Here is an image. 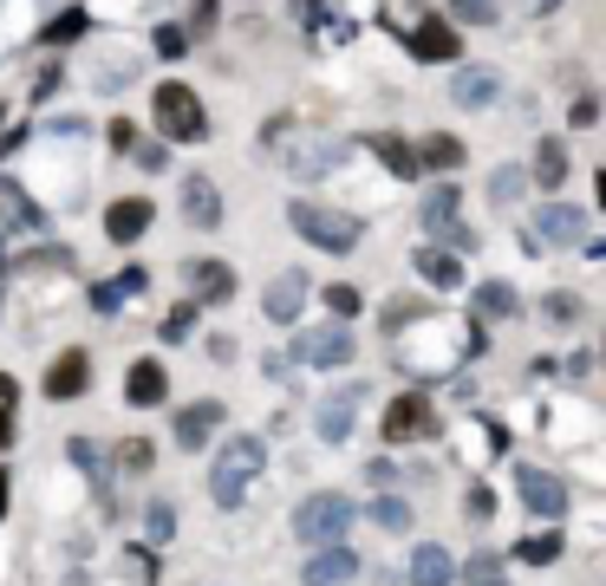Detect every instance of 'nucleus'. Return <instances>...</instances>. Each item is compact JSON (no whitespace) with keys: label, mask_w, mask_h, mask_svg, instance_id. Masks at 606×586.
<instances>
[{"label":"nucleus","mask_w":606,"mask_h":586,"mask_svg":"<svg viewBox=\"0 0 606 586\" xmlns=\"http://www.w3.org/2000/svg\"><path fill=\"white\" fill-rule=\"evenodd\" d=\"M170 437H176V450H209V444L222 437V404H215V398L183 404V411H176V424H170Z\"/></svg>","instance_id":"9"},{"label":"nucleus","mask_w":606,"mask_h":586,"mask_svg":"<svg viewBox=\"0 0 606 586\" xmlns=\"http://www.w3.org/2000/svg\"><path fill=\"white\" fill-rule=\"evenodd\" d=\"M548 320H581V300H574V294H555V300H548Z\"/></svg>","instance_id":"37"},{"label":"nucleus","mask_w":606,"mask_h":586,"mask_svg":"<svg viewBox=\"0 0 606 586\" xmlns=\"http://www.w3.org/2000/svg\"><path fill=\"white\" fill-rule=\"evenodd\" d=\"M150 222H157V202H150V196H118V202L104 209V235H111V241H137Z\"/></svg>","instance_id":"13"},{"label":"nucleus","mask_w":606,"mask_h":586,"mask_svg":"<svg viewBox=\"0 0 606 586\" xmlns=\"http://www.w3.org/2000/svg\"><path fill=\"white\" fill-rule=\"evenodd\" d=\"M424 228H431V241H444V235L457 228V183H437V189L424 196Z\"/></svg>","instance_id":"22"},{"label":"nucleus","mask_w":606,"mask_h":586,"mask_svg":"<svg viewBox=\"0 0 606 586\" xmlns=\"http://www.w3.org/2000/svg\"><path fill=\"white\" fill-rule=\"evenodd\" d=\"M150 117H157V130H163L170 144H202V137H209V111H202V98H196L183 78L157 85V98H150Z\"/></svg>","instance_id":"3"},{"label":"nucleus","mask_w":606,"mask_h":586,"mask_svg":"<svg viewBox=\"0 0 606 586\" xmlns=\"http://www.w3.org/2000/svg\"><path fill=\"white\" fill-rule=\"evenodd\" d=\"M359 398H366L359 385H339V391H333V398L320 404V437H326V444H346V437H353V417H359Z\"/></svg>","instance_id":"17"},{"label":"nucleus","mask_w":606,"mask_h":586,"mask_svg":"<svg viewBox=\"0 0 606 586\" xmlns=\"http://www.w3.org/2000/svg\"><path fill=\"white\" fill-rule=\"evenodd\" d=\"M463 586H509V574H503V554H477V561L463 568Z\"/></svg>","instance_id":"31"},{"label":"nucleus","mask_w":606,"mask_h":586,"mask_svg":"<svg viewBox=\"0 0 606 586\" xmlns=\"http://www.w3.org/2000/svg\"><path fill=\"white\" fill-rule=\"evenodd\" d=\"M411 46H418L424 59H457V52H463V39H457L450 20H424V26L411 33Z\"/></svg>","instance_id":"20"},{"label":"nucleus","mask_w":606,"mask_h":586,"mask_svg":"<svg viewBox=\"0 0 606 586\" xmlns=\"http://www.w3.org/2000/svg\"><path fill=\"white\" fill-rule=\"evenodd\" d=\"M85 385H91V359L72 346V352H59V359L46 365V385H39V391H46L52 404H65V398H85Z\"/></svg>","instance_id":"11"},{"label":"nucleus","mask_w":606,"mask_h":586,"mask_svg":"<svg viewBox=\"0 0 606 586\" xmlns=\"http://www.w3.org/2000/svg\"><path fill=\"white\" fill-rule=\"evenodd\" d=\"M581 235H588V215H581V209H568V202H548V209H535L529 248H542V241H555V248H574Z\"/></svg>","instance_id":"10"},{"label":"nucleus","mask_w":606,"mask_h":586,"mask_svg":"<svg viewBox=\"0 0 606 586\" xmlns=\"http://www.w3.org/2000/svg\"><path fill=\"white\" fill-rule=\"evenodd\" d=\"M490 509H496V496L477 483V489H470V515H477V522H490Z\"/></svg>","instance_id":"38"},{"label":"nucleus","mask_w":606,"mask_h":586,"mask_svg":"<svg viewBox=\"0 0 606 586\" xmlns=\"http://www.w3.org/2000/svg\"><path fill=\"white\" fill-rule=\"evenodd\" d=\"M516 561H529V568H548V561H561V535H555V528L529 535V541L516 548Z\"/></svg>","instance_id":"29"},{"label":"nucleus","mask_w":606,"mask_h":586,"mask_svg":"<svg viewBox=\"0 0 606 586\" xmlns=\"http://www.w3.org/2000/svg\"><path fill=\"white\" fill-rule=\"evenodd\" d=\"M470 307H477V326H483V320H509L522 300H516V287H509V280H483Z\"/></svg>","instance_id":"24"},{"label":"nucleus","mask_w":606,"mask_h":586,"mask_svg":"<svg viewBox=\"0 0 606 586\" xmlns=\"http://www.w3.org/2000/svg\"><path fill=\"white\" fill-rule=\"evenodd\" d=\"M353 352H359V339H353L339 320H333V326H313V333L294 339V359H300V365H320V372H326V365H346Z\"/></svg>","instance_id":"7"},{"label":"nucleus","mask_w":606,"mask_h":586,"mask_svg":"<svg viewBox=\"0 0 606 586\" xmlns=\"http://www.w3.org/2000/svg\"><path fill=\"white\" fill-rule=\"evenodd\" d=\"M450 91H457V104H463V111H477V104H490V98H496V91H503V78H496V72H490V65H463V72H457V85H450Z\"/></svg>","instance_id":"18"},{"label":"nucleus","mask_w":606,"mask_h":586,"mask_svg":"<svg viewBox=\"0 0 606 586\" xmlns=\"http://www.w3.org/2000/svg\"><path fill=\"white\" fill-rule=\"evenodd\" d=\"M13 404H20V398H13V378L0 372V411H13Z\"/></svg>","instance_id":"39"},{"label":"nucleus","mask_w":606,"mask_h":586,"mask_svg":"<svg viewBox=\"0 0 606 586\" xmlns=\"http://www.w3.org/2000/svg\"><path fill=\"white\" fill-rule=\"evenodd\" d=\"M144 535H150V548H163V541H170V535H176V509H170V502H163V496H157V502H150V509H144Z\"/></svg>","instance_id":"30"},{"label":"nucleus","mask_w":606,"mask_h":586,"mask_svg":"<svg viewBox=\"0 0 606 586\" xmlns=\"http://www.w3.org/2000/svg\"><path fill=\"white\" fill-rule=\"evenodd\" d=\"M176 202H183V222H189L196 235H215V228H222V189H215L202 170H189V176H183Z\"/></svg>","instance_id":"6"},{"label":"nucleus","mask_w":606,"mask_h":586,"mask_svg":"<svg viewBox=\"0 0 606 586\" xmlns=\"http://www.w3.org/2000/svg\"><path fill=\"white\" fill-rule=\"evenodd\" d=\"M359 581V554L353 548H313L307 568H300V586H353Z\"/></svg>","instance_id":"12"},{"label":"nucleus","mask_w":606,"mask_h":586,"mask_svg":"<svg viewBox=\"0 0 606 586\" xmlns=\"http://www.w3.org/2000/svg\"><path fill=\"white\" fill-rule=\"evenodd\" d=\"M457 163H463V144H457V137L437 130V137L418 144V170H457Z\"/></svg>","instance_id":"26"},{"label":"nucleus","mask_w":606,"mask_h":586,"mask_svg":"<svg viewBox=\"0 0 606 586\" xmlns=\"http://www.w3.org/2000/svg\"><path fill=\"white\" fill-rule=\"evenodd\" d=\"M516 489H522L529 515H542V522H561V515H568V483H561V476H548V470L522 463V470H516Z\"/></svg>","instance_id":"8"},{"label":"nucleus","mask_w":606,"mask_h":586,"mask_svg":"<svg viewBox=\"0 0 606 586\" xmlns=\"http://www.w3.org/2000/svg\"><path fill=\"white\" fill-rule=\"evenodd\" d=\"M457 20L463 26H490L496 20V0H457Z\"/></svg>","instance_id":"35"},{"label":"nucleus","mask_w":606,"mask_h":586,"mask_svg":"<svg viewBox=\"0 0 606 586\" xmlns=\"http://www.w3.org/2000/svg\"><path fill=\"white\" fill-rule=\"evenodd\" d=\"M535 183H542V189H561V183H568V150H561V137H542V144H535Z\"/></svg>","instance_id":"25"},{"label":"nucleus","mask_w":606,"mask_h":586,"mask_svg":"<svg viewBox=\"0 0 606 586\" xmlns=\"http://www.w3.org/2000/svg\"><path fill=\"white\" fill-rule=\"evenodd\" d=\"M183 280H189V300L202 307V300H228L235 294V267L228 261H189L183 267Z\"/></svg>","instance_id":"16"},{"label":"nucleus","mask_w":606,"mask_h":586,"mask_svg":"<svg viewBox=\"0 0 606 586\" xmlns=\"http://www.w3.org/2000/svg\"><path fill=\"white\" fill-rule=\"evenodd\" d=\"M490 196H496V202H516V196H522V170H496Z\"/></svg>","instance_id":"36"},{"label":"nucleus","mask_w":606,"mask_h":586,"mask_svg":"<svg viewBox=\"0 0 606 586\" xmlns=\"http://www.w3.org/2000/svg\"><path fill=\"white\" fill-rule=\"evenodd\" d=\"M379 431H385V444H418V437H437V411H431L424 391H398V398L385 404Z\"/></svg>","instance_id":"5"},{"label":"nucleus","mask_w":606,"mask_h":586,"mask_svg":"<svg viewBox=\"0 0 606 586\" xmlns=\"http://www.w3.org/2000/svg\"><path fill=\"white\" fill-rule=\"evenodd\" d=\"M189 326H196V300L170 307V313H163V326H157V339H170V346H176V339H189Z\"/></svg>","instance_id":"32"},{"label":"nucleus","mask_w":606,"mask_h":586,"mask_svg":"<svg viewBox=\"0 0 606 586\" xmlns=\"http://www.w3.org/2000/svg\"><path fill=\"white\" fill-rule=\"evenodd\" d=\"M111 463H124V470H150V444H144V437H124Z\"/></svg>","instance_id":"33"},{"label":"nucleus","mask_w":606,"mask_h":586,"mask_svg":"<svg viewBox=\"0 0 606 586\" xmlns=\"http://www.w3.org/2000/svg\"><path fill=\"white\" fill-rule=\"evenodd\" d=\"M13 444V411H0V450Z\"/></svg>","instance_id":"40"},{"label":"nucleus","mask_w":606,"mask_h":586,"mask_svg":"<svg viewBox=\"0 0 606 586\" xmlns=\"http://www.w3.org/2000/svg\"><path fill=\"white\" fill-rule=\"evenodd\" d=\"M346 535H353V502L339 489H320V496H307L294 509V541H307V548H346Z\"/></svg>","instance_id":"2"},{"label":"nucleus","mask_w":606,"mask_h":586,"mask_svg":"<svg viewBox=\"0 0 606 586\" xmlns=\"http://www.w3.org/2000/svg\"><path fill=\"white\" fill-rule=\"evenodd\" d=\"M261 470H268V444L261 437H222V450H215V463H209V502L215 509H242L248 502V489L261 483Z\"/></svg>","instance_id":"1"},{"label":"nucleus","mask_w":606,"mask_h":586,"mask_svg":"<svg viewBox=\"0 0 606 586\" xmlns=\"http://www.w3.org/2000/svg\"><path fill=\"white\" fill-rule=\"evenodd\" d=\"M418 274H424V280H431V287L444 294V287H457V280H463V261H457L450 248H437V241H424V248H418Z\"/></svg>","instance_id":"19"},{"label":"nucleus","mask_w":606,"mask_h":586,"mask_svg":"<svg viewBox=\"0 0 606 586\" xmlns=\"http://www.w3.org/2000/svg\"><path fill=\"white\" fill-rule=\"evenodd\" d=\"M124 398H131L137 411H157V404L170 398V372H163L157 359H137V365L124 372Z\"/></svg>","instance_id":"15"},{"label":"nucleus","mask_w":606,"mask_h":586,"mask_svg":"<svg viewBox=\"0 0 606 586\" xmlns=\"http://www.w3.org/2000/svg\"><path fill=\"white\" fill-rule=\"evenodd\" d=\"M372 150H379V157L392 163V176H405V183L418 176V150H411L405 137H392V130H385V137H372Z\"/></svg>","instance_id":"27"},{"label":"nucleus","mask_w":606,"mask_h":586,"mask_svg":"<svg viewBox=\"0 0 606 586\" xmlns=\"http://www.w3.org/2000/svg\"><path fill=\"white\" fill-rule=\"evenodd\" d=\"M339 163H346L339 137H313L307 150H294V176H320V170H339Z\"/></svg>","instance_id":"21"},{"label":"nucleus","mask_w":606,"mask_h":586,"mask_svg":"<svg viewBox=\"0 0 606 586\" xmlns=\"http://www.w3.org/2000/svg\"><path fill=\"white\" fill-rule=\"evenodd\" d=\"M7 489H13V483H7V470H0V522H7Z\"/></svg>","instance_id":"41"},{"label":"nucleus","mask_w":606,"mask_h":586,"mask_svg":"<svg viewBox=\"0 0 606 586\" xmlns=\"http://www.w3.org/2000/svg\"><path fill=\"white\" fill-rule=\"evenodd\" d=\"M601 202H606V176H601Z\"/></svg>","instance_id":"42"},{"label":"nucleus","mask_w":606,"mask_h":586,"mask_svg":"<svg viewBox=\"0 0 606 586\" xmlns=\"http://www.w3.org/2000/svg\"><path fill=\"white\" fill-rule=\"evenodd\" d=\"M261 307H268V320H274V326H294V320H300V307H307V274H300V267L274 274V287L261 294Z\"/></svg>","instance_id":"14"},{"label":"nucleus","mask_w":606,"mask_h":586,"mask_svg":"<svg viewBox=\"0 0 606 586\" xmlns=\"http://www.w3.org/2000/svg\"><path fill=\"white\" fill-rule=\"evenodd\" d=\"M287 222L300 228L307 248H326V254H353V248H359V222L339 215V209H320V202H307V196L287 209Z\"/></svg>","instance_id":"4"},{"label":"nucleus","mask_w":606,"mask_h":586,"mask_svg":"<svg viewBox=\"0 0 606 586\" xmlns=\"http://www.w3.org/2000/svg\"><path fill=\"white\" fill-rule=\"evenodd\" d=\"M372 522H379L385 535H405V528H411V502H405V496H372Z\"/></svg>","instance_id":"28"},{"label":"nucleus","mask_w":606,"mask_h":586,"mask_svg":"<svg viewBox=\"0 0 606 586\" xmlns=\"http://www.w3.org/2000/svg\"><path fill=\"white\" fill-rule=\"evenodd\" d=\"M457 581V568H450V554L437 548V541H424L418 554H411V586H450Z\"/></svg>","instance_id":"23"},{"label":"nucleus","mask_w":606,"mask_h":586,"mask_svg":"<svg viewBox=\"0 0 606 586\" xmlns=\"http://www.w3.org/2000/svg\"><path fill=\"white\" fill-rule=\"evenodd\" d=\"M326 307H333V320L346 326V320L359 313V294H353V287H326Z\"/></svg>","instance_id":"34"}]
</instances>
